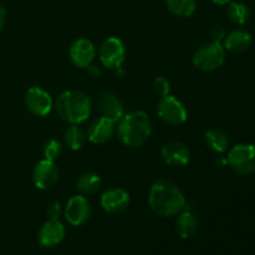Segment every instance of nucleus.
<instances>
[{"mask_svg":"<svg viewBox=\"0 0 255 255\" xmlns=\"http://www.w3.org/2000/svg\"><path fill=\"white\" fill-rule=\"evenodd\" d=\"M148 203L157 216L171 218L183 211L186 197L173 182L158 179L149 188Z\"/></svg>","mask_w":255,"mask_h":255,"instance_id":"f257e3e1","label":"nucleus"},{"mask_svg":"<svg viewBox=\"0 0 255 255\" xmlns=\"http://www.w3.org/2000/svg\"><path fill=\"white\" fill-rule=\"evenodd\" d=\"M117 127L119 138L125 146L137 148L148 141L152 134V121L146 112L137 110L125 114Z\"/></svg>","mask_w":255,"mask_h":255,"instance_id":"f03ea898","label":"nucleus"},{"mask_svg":"<svg viewBox=\"0 0 255 255\" xmlns=\"http://www.w3.org/2000/svg\"><path fill=\"white\" fill-rule=\"evenodd\" d=\"M54 106L62 121L70 125H80L89 119L92 102L84 92L67 90L57 96Z\"/></svg>","mask_w":255,"mask_h":255,"instance_id":"7ed1b4c3","label":"nucleus"},{"mask_svg":"<svg viewBox=\"0 0 255 255\" xmlns=\"http://www.w3.org/2000/svg\"><path fill=\"white\" fill-rule=\"evenodd\" d=\"M226 61V49L222 44L209 41L197 49L193 55V65L203 72H212L223 66Z\"/></svg>","mask_w":255,"mask_h":255,"instance_id":"20e7f679","label":"nucleus"},{"mask_svg":"<svg viewBox=\"0 0 255 255\" xmlns=\"http://www.w3.org/2000/svg\"><path fill=\"white\" fill-rule=\"evenodd\" d=\"M227 163L236 173L249 176L255 172V144L241 143L229 151Z\"/></svg>","mask_w":255,"mask_h":255,"instance_id":"39448f33","label":"nucleus"},{"mask_svg":"<svg viewBox=\"0 0 255 255\" xmlns=\"http://www.w3.org/2000/svg\"><path fill=\"white\" fill-rule=\"evenodd\" d=\"M157 114L162 121L172 126H181L188 119V112L183 102L171 95L161 97L157 105Z\"/></svg>","mask_w":255,"mask_h":255,"instance_id":"423d86ee","label":"nucleus"},{"mask_svg":"<svg viewBox=\"0 0 255 255\" xmlns=\"http://www.w3.org/2000/svg\"><path fill=\"white\" fill-rule=\"evenodd\" d=\"M100 61L105 67L110 70H120L125 62L126 49L121 39L111 36L102 42L100 47Z\"/></svg>","mask_w":255,"mask_h":255,"instance_id":"0eeeda50","label":"nucleus"},{"mask_svg":"<svg viewBox=\"0 0 255 255\" xmlns=\"http://www.w3.org/2000/svg\"><path fill=\"white\" fill-rule=\"evenodd\" d=\"M25 105L27 110L36 117H45L54 107L52 97L41 87H30L25 95Z\"/></svg>","mask_w":255,"mask_h":255,"instance_id":"6e6552de","label":"nucleus"},{"mask_svg":"<svg viewBox=\"0 0 255 255\" xmlns=\"http://www.w3.org/2000/svg\"><path fill=\"white\" fill-rule=\"evenodd\" d=\"M65 218L67 223L74 227H80L89 221L91 216V204L84 196H74L65 206Z\"/></svg>","mask_w":255,"mask_h":255,"instance_id":"1a4fd4ad","label":"nucleus"},{"mask_svg":"<svg viewBox=\"0 0 255 255\" xmlns=\"http://www.w3.org/2000/svg\"><path fill=\"white\" fill-rule=\"evenodd\" d=\"M60 172L55 162L49 159H42L35 166L32 171V181L37 189H50L57 183Z\"/></svg>","mask_w":255,"mask_h":255,"instance_id":"9d476101","label":"nucleus"},{"mask_svg":"<svg viewBox=\"0 0 255 255\" xmlns=\"http://www.w3.org/2000/svg\"><path fill=\"white\" fill-rule=\"evenodd\" d=\"M96 56V50L94 44L89 39H77L72 42L70 47V59L72 64L81 69H87L94 62Z\"/></svg>","mask_w":255,"mask_h":255,"instance_id":"9b49d317","label":"nucleus"},{"mask_svg":"<svg viewBox=\"0 0 255 255\" xmlns=\"http://www.w3.org/2000/svg\"><path fill=\"white\" fill-rule=\"evenodd\" d=\"M116 127L115 122L101 116L95 119L87 128V138L94 144H104L114 137Z\"/></svg>","mask_w":255,"mask_h":255,"instance_id":"f8f14e48","label":"nucleus"},{"mask_svg":"<svg viewBox=\"0 0 255 255\" xmlns=\"http://www.w3.org/2000/svg\"><path fill=\"white\" fill-rule=\"evenodd\" d=\"M65 238V227L59 219H49L39 231V244L42 248H55Z\"/></svg>","mask_w":255,"mask_h":255,"instance_id":"ddd939ff","label":"nucleus"},{"mask_svg":"<svg viewBox=\"0 0 255 255\" xmlns=\"http://www.w3.org/2000/svg\"><path fill=\"white\" fill-rule=\"evenodd\" d=\"M129 204V194L124 188L115 187L105 192L101 197V207L110 214L124 212Z\"/></svg>","mask_w":255,"mask_h":255,"instance_id":"4468645a","label":"nucleus"},{"mask_svg":"<svg viewBox=\"0 0 255 255\" xmlns=\"http://www.w3.org/2000/svg\"><path fill=\"white\" fill-rule=\"evenodd\" d=\"M162 158L171 167H183L191 161V151L182 142H171L162 148Z\"/></svg>","mask_w":255,"mask_h":255,"instance_id":"2eb2a0df","label":"nucleus"},{"mask_svg":"<svg viewBox=\"0 0 255 255\" xmlns=\"http://www.w3.org/2000/svg\"><path fill=\"white\" fill-rule=\"evenodd\" d=\"M99 110L101 112V116L111 120L115 124L125 116L124 105L114 92L106 91L100 96Z\"/></svg>","mask_w":255,"mask_h":255,"instance_id":"dca6fc26","label":"nucleus"},{"mask_svg":"<svg viewBox=\"0 0 255 255\" xmlns=\"http://www.w3.org/2000/svg\"><path fill=\"white\" fill-rule=\"evenodd\" d=\"M252 45V35L247 30L237 29L227 34L223 40V46L227 51L233 54H242L247 51Z\"/></svg>","mask_w":255,"mask_h":255,"instance_id":"f3484780","label":"nucleus"},{"mask_svg":"<svg viewBox=\"0 0 255 255\" xmlns=\"http://www.w3.org/2000/svg\"><path fill=\"white\" fill-rule=\"evenodd\" d=\"M198 219L192 211H183L179 213L176 222V232L182 239H189L197 233Z\"/></svg>","mask_w":255,"mask_h":255,"instance_id":"a211bd4d","label":"nucleus"},{"mask_svg":"<svg viewBox=\"0 0 255 255\" xmlns=\"http://www.w3.org/2000/svg\"><path fill=\"white\" fill-rule=\"evenodd\" d=\"M101 184L102 181L99 174L95 172H85L77 179L76 188L85 196H90V194L97 193L101 188Z\"/></svg>","mask_w":255,"mask_h":255,"instance_id":"6ab92c4d","label":"nucleus"},{"mask_svg":"<svg viewBox=\"0 0 255 255\" xmlns=\"http://www.w3.org/2000/svg\"><path fill=\"white\" fill-rule=\"evenodd\" d=\"M204 138H206V143L209 147V149L216 152V153H224L229 147L228 137L221 129H209V131H207Z\"/></svg>","mask_w":255,"mask_h":255,"instance_id":"aec40b11","label":"nucleus"},{"mask_svg":"<svg viewBox=\"0 0 255 255\" xmlns=\"http://www.w3.org/2000/svg\"><path fill=\"white\" fill-rule=\"evenodd\" d=\"M229 20L236 25H244L249 21L251 17V9L248 5L242 1H231L227 9Z\"/></svg>","mask_w":255,"mask_h":255,"instance_id":"412c9836","label":"nucleus"},{"mask_svg":"<svg viewBox=\"0 0 255 255\" xmlns=\"http://www.w3.org/2000/svg\"><path fill=\"white\" fill-rule=\"evenodd\" d=\"M167 9L179 17H188L197 9L196 0H166Z\"/></svg>","mask_w":255,"mask_h":255,"instance_id":"4be33fe9","label":"nucleus"},{"mask_svg":"<svg viewBox=\"0 0 255 255\" xmlns=\"http://www.w3.org/2000/svg\"><path fill=\"white\" fill-rule=\"evenodd\" d=\"M64 139L66 146L72 151H79L82 148V146L86 142V134L84 129L79 127L77 125H71L69 128L65 131Z\"/></svg>","mask_w":255,"mask_h":255,"instance_id":"5701e85b","label":"nucleus"},{"mask_svg":"<svg viewBox=\"0 0 255 255\" xmlns=\"http://www.w3.org/2000/svg\"><path fill=\"white\" fill-rule=\"evenodd\" d=\"M62 153V144L57 139H50L44 147V157L45 159L55 162Z\"/></svg>","mask_w":255,"mask_h":255,"instance_id":"b1692460","label":"nucleus"},{"mask_svg":"<svg viewBox=\"0 0 255 255\" xmlns=\"http://www.w3.org/2000/svg\"><path fill=\"white\" fill-rule=\"evenodd\" d=\"M153 90L157 95H159L161 97L167 96L171 92V82L167 77L164 76H158L154 79L153 81Z\"/></svg>","mask_w":255,"mask_h":255,"instance_id":"393cba45","label":"nucleus"},{"mask_svg":"<svg viewBox=\"0 0 255 255\" xmlns=\"http://www.w3.org/2000/svg\"><path fill=\"white\" fill-rule=\"evenodd\" d=\"M61 213L62 208L61 204H60L59 202H51V203L46 207V214L47 217H49V219H59Z\"/></svg>","mask_w":255,"mask_h":255,"instance_id":"a878e982","label":"nucleus"},{"mask_svg":"<svg viewBox=\"0 0 255 255\" xmlns=\"http://www.w3.org/2000/svg\"><path fill=\"white\" fill-rule=\"evenodd\" d=\"M226 36H227L226 30H224L222 26L217 25V26L212 27V30H211V39H212V41L219 42V44H222V41H223V40L226 39Z\"/></svg>","mask_w":255,"mask_h":255,"instance_id":"bb28decb","label":"nucleus"},{"mask_svg":"<svg viewBox=\"0 0 255 255\" xmlns=\"http://www.w3.org/2000/svg\"><path fill=\"white\" fill-rule=\"evenodd\" d=\"M5 22H6V11H5L4 6L0 4V32H1L2 29H4Z\"/></svg>","mask_w":255,"mask_h":255,"instance_id":"cd10ccee","label":"nucleus"},{"mask_svg":"<svg viewBox=\"0 0 255 255\" xmlns=\"http://www.w3.org/2000/svg\"><path fill=\"white\" fill-rule=\"evenodd\" d=\"M87 71H89L90 76L91 77H99L100 74H101V71H100L99 67L92 66V65H90V66L87 67Z\"/></svg>","mask_w":255,"mask_h":255,"instance_id":"c85d7f7f","label":"nucleus"},{"mask_svg":"<svg viewBox=\"0 0 255 255\" xmlns=\"http://www.w3.org/2000/svg\"><path fill=\"white\" fill-rule=\"evenodd\" d=\"M212 1L217 5H227V4H229L232 0H212Z\"/></svg>","mask_w":255,"mask_h":255,"instance_id":"c756f323","label":"nucleus"}]
</instances>
